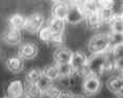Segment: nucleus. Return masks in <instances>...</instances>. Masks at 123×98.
<instances>
[{"label": "nucleus", "instance_id": "nucleus-1", "mask_svg": "<svg viewBox=\"0 0 123 98\" xmlns=\"http://www.w3.org/2000/svg\"><path fill=\"white\" fill-rule=\"evenodd\" d=\"M107 64H109V54L105 53H96L92 54L88 60V67L90 69L92 75L100 77L107 72Z\"/></svg>", "mask_w": 123, "mask_h": 98}, {"label": "nucleus", "instance_id": "nucleus-2", "mask_svg": "<svg viewBox=\"0 0 123 98\" xmlns=\"http://www.w3.org/2000/svg\"><path fill=\"white\" fill-rule=\"evenodd\" d=\"M110 47L109 33H97L92 37L88 42V49L92 54L105 53Z\"/></svg>", "mask_w": 123, "mask_h": 98}, {"label": "nucleus", "instance_id": "nucleus-3", "mask_svg": "<svg viewBox=\"0 0 123 98\" xmlns=\"http://www.w3.org/2000/svg\"><path fill=\"white\" fill-rule=\"evenodd\" d=\"M87 15H86L84 8H82L81 2H70L69 3V12L67 15L66 21L71 24H77L81 21L86 20Z\"/></svg>", "mask_w": 123, "mask_h": 98}, {"label": "nucleus", "instance_id": "nucleus-4", "mask_svg": "<svg viewBox=\"0 0 123 98\" xmlns=\"http://www.w3.org/2000/svg\"><path fill=\"white\" fill-rule=\"evenodd\" d=\"M101 88H102V81L100 80L99 77H96L94 75L85 78L82 82V91L86 96H93L98 94Z\"/></svg>", "mask_w": 123, "mask_h": 98}, {"label": "nucleus", "instance_id": "nucleus-5", "mask_svg": "<svg viewBox=\"0 0 123 98\" xmlns=\"http://www.w3.org/2000/svg\"><path fill=\"white\" fill-rule=\"evenodd\" d=\"M44 16L41 13H33L26 17L25 29L30 33H39L43 27Z\"/></svg>", "mask_w": 123, "mask_h": 98}, {"label": "nucleus", "instance_id": "nucleus-6", "mask_svg": "<svg viewBox=\"0 0 123 98\" xmlns=\"http://www.w3.org/2000/svg\"><path fill=\"white\" fill-rule=\"evenodd\" d=\"M39 48L35 43L26 42L23 43L18 48V55L23 60H32L38 55Z\"/></svg>", "mask_w": 123, "mask_h": 98}, {"label": "nucleus", "instance_id": "nucleus-7", "mask_svg": "<svg viewBox=\"0 0 123 98\" xmlns=\"http://www.w3.org/2000/svg\"><path fill=\"white\" fill-rule=\"evenodd\" d=\"M73 52L67 47H58L53 52V61L56 65L70 64L72 61Z\"/></svg>", "mask_w": 123, "mask_h": 98}, {"label": "nucleus", "instance_id": "nucleus-8", "mask_svg": "<svg viewBox=\"0 0 123 98\" xmlns=\"http://www.w3.org/2000/svg\"><path fill=\"white\" fill-rule=\"evenodd\" d=\"M24 89H25V86L20 79L12 80L6 89L7 96L11 98H21L24 95Z\"/></svg>", "mask_w": 123, "mask_h": 98}, {"label": "nucleus", "instance_id": "nucleus-9", "mask_svg": "<svg viewBox=\"0 0 123 98\" xmlns=\"http://www.w3.org/2000/svg\"><path fill=\"white\" fill-rule=\"evenodd\" d=\"M2 39L6 44L11 45V46H15V45H19L22 42V33L20 30L17 29H13V28H8L5 30L2 35Z\"/></svg>", "mask_w": 123, "mask_h": 98}, {"label": "nucleus", "instance_id": "nucleus-10", "mask_svg": "<svg viewBox=\"0 0 123 98\" xmlns=\"http://www.w3.org/2000/svg\"><path fill=\"white\" fill-rule=\"evenodd\" d=\"M69 12V3L63 1H55L51 7V15L52 17L57 18V19L65 20L67 18Z\"/></svg>", "mask_w": 123, "mask_h": 98}, {"label": "nucleus", "instance_id": "nucleus-11", "mask_svg": "<svg viewBox=\"0 0 123 98\" xmlns=\"http://www.w3.org/2000/svg\"><path fill=\"white\" fill-rule=\"evenodd\" d=\"M88 60H89V57L86 55V53L84 51L77 50L75 52H73L71 65L75 69V74H76V72H78L79 70H81L82 68H85L88 65Z\"/></svg>", "mask_w": 123, "mask_h": 98}, {"label": "nucleus", "instance_id": "nucleus-12", "mask_svg": "<svg viewBox=\"0 0 123 98\" xmlns=\"http://www.w3.org/2000/svg\"><path fill=\"white\" fill-rule=\"evenodd\" d=\"M5 67L8 71L13 73H20L24 69V60L19 55L10 56L5 62Z\"/></svg>", "mask_w": 123, "mask_h": 98}, {"label": "nucleus", "instance_id": "nucleus-13", "mask_svg": "<svg viewBox=\"0 0 123 98\" xmlns=\"http://www.w3.org/2000/svg\"><path fill=\"white\" fill-rule=\"evenodd\" d=\"M7 23H8L10 28L21 30L22 28H25L26 17H24L22 14H19V13L13 14L7 19Z\"/></svg>", "mask_w": 123, "mask_h": 98}, {"label": "nucleus", "instance_id": "nucleus-14", "mask_svg": "<svg viewBox=\"0 0 123 98\" xmlns=\"http://www.w3.org/2000/svg\"><path fill=\"white\" fill-rule=\"evenodd\" d=\"M65 20L62 19H57V18L51 17L50 19L48 20L47 26L48 28L53 32V35L60 36V35H64V30H65Z\"/></svg>", "mask_w": 123, "mask_h": 98}, {"label": "nucleus", "instance_id": "nucleus-15", "mask_svg": "<svg viewBox=\"0 0 123 98\" xmlns=\"http://www.w3.org/2000/svg\"><path fill=\"white\" fill-rule=\"evenodd\" d=\"M85 21H86V25H87V27L91 30L98 29L104 23L102 18L100 16V14H99V12H98V13H95V14L88 15Z\"/></svg>", "mask_w": 123, "mask_h": 98}, {"label": "nucleus", "instance_id": "nucleus-16", "mask_svg": "<svg viewBox=\"0 0 123 98\" xmlns=\"http://www.w3.org/2000/svg\"><path fill=\"white\" fill-rule=\"evenodd\" d=\"M24 95L28 98H43L44 97V93L40 89L38 84H29V82H26V85H25Z\"/></svg>", "mask_w": 123, "mask_h": 98}, {"label": "nucleus", "instance_id": "nucleus-17", "mask_svg": "<svg viewBox=\"0 0 123 98\" xmlns=\"http://www.w3.org/2000/svg\"><path fill=\"white\" fill-rule=\"evenodd\" d=\"M106 87L111 92L117 94L121 89H123V76L113 75L106 81Z\"/></svg>", "mask_w": 123, "mask_h": 98}, {"label": "nucleus", "instance_id": "nucleus-18", "mask_svg": "<svg viewBox=\"0 0 123 98\" xmlns=\"http://www.w3.org/2000/svg\"><path fill=\"white\" fill-rule=\"evenodd\" d=\"M42 77H43V70L37 68V67L30 69L25 75L26 82H29V84H38Z\"/></svg>", "mask_w": 123, "mask_h": 98}, {"label": "nucleus", "instance_id": "nucleus-19", "mask_svg": "<svg viewBox=\"0 0 123 98\" xmlns=\"http://www.w3.org/2000/svg\"><path fill=\"white\" fill-rule=\"evenodd\" d=\"M42 70H43V75L48 77L49 79H51V80L60 78V72H58V67L56 64L46 65Z\"/></svg>", "mask_w": 123, "mask_h": 98}, {"label": "nucleus", "instance_id": "nucleus-20", "mask_svg": "<svg viewBox=\"0 0 123 98\" xmlns=\"http://www.w3.org/2000/svg\"><path fill=\"white\" fill-rule=\"evenodd\" d=\"M58 72H60V78H70L75 75V69L70 64H63V65H57Z\"/></svg>", "mask_w": 123, "mask_h": 98}, {"label": "nucleus", "instance_id": "nucleus-21", "mask_svg": "<svg viewBox=\"0 0 123 98\" xmlns=\"http://www.w3.org/2000/svg\"><path fill=\"white\" fill-rule=\"evenodd\" d=\"M81 5L87 16L91 14L98 13L100 11V6H99L98 1H84V2H81Z\"/></svg>", "mask_w": 123, "mask_h": 98}, {"label": "nucleus", "instance_id": "nucleus-22", "mask_svg": "<svg viewBox=\"0 0 123 98\" xmlns=\"http://www.w3.org/2000/svg\"><path fill=\"white\" fill-rule=\"evenodd\" d=\"M111 32L114 33H123V18L114 17L109 23Z\"/></svg>", "mask_w": 123, "mask_h": 98}, {"label": "nucleus", "instance_id": "nucleus-23", "mask_svg": "<svg viewBox=\"0 0 123 98\" xmlns=\"http://www.w3.org/2000/svg\"><path fill=\"white\" fill-rule=\"evenodd\" d=\"M39 39L41 40L42 42H44V43H48V44H50V42L52 41V39H53V32L51 31L50 29L48 28V26L46 25L44 26L43 28L39 31Z\"/></svg>", "mask_w": 123, "mask_h": 98}, {"label": "nucleus", "instance_id": "nucleus-24", "mask_svg": "<svg viewBox=\"0 0 123 98\" xmlns=\"http://www.w3.org/2000/svg\"><path fill=\"white\" fill-rule=\"evenodd\" d=\"M109 40H110V45L111 47H115V46L123 44V33H109Z\"/></svg>", "mask_w": 123, "mask_h": 98}, {"label": "nucleus", "instance_id": "nucleus-25", "mask_svg": "<svg viewBox=\"0 0 123 98\" xmlns=\"http://www.w3.org/2000/svg\"><path fill=\"white\" fill-rule=\"evenodd\" d=\"M112 12L114 14V17L123 18V1H114Z\"/></svg>", "mask_w": 123, "mask_h": 98}, {"label": "nucleus", "instance_id": "nucleus-26", "mask_svg": "<svg viewBox=\"0 0 123 98\" xmlns=\"http://www.w3.org/2000/svg\"><path fill=\"white\" fill-rule=\"evenodd\" d=\"M111 53H112V55L116 62L123 61V44L113 47L112 50H111Z\"/></svg>", "mask_w": 123, "mask_h": 98}, {"label": "nucleus", "instance_id": "nucleus-27", "mask_svg": "<svg viewBox=\"0 0 123 98\" xmlns=\"http://www.w3.org/2000/svg\"><path fill=\"white\" fill-rule=\"evenodd\" d=\"M62 90L60 88H57L56 86H52L48 89L47 91L44 93V96L47 97V98H58L60 97V94H61Z\"/></svg>", "mask_w": 123, "mask_h": 98}, {"label": "nucleus", "instance_id": "nucleus-28", "mask_svg": "<svg viewBox=\"0 0 123 98\" xmlns=\"http://www.w3.org/2000/svg\"><path fill=\"white\" fill-rule=\"evenodd\" d=\"M99 14L102 18L104 23H110L111 20L114 18V14L112 12V8H101L99 11Z\"/></svg>", "mask_w": 123, "mask_h": 98}, {"label": "nucleus", "instance_id": "nucleus-29", "mask_svg": "<svg viewBox=\"0 0 123 98\" xmlns=\"http://www.w3.org/2000/svg\"><path fill=\"white\" fill-rule=\"evenodd\" d=\"M38 86L40 87V89L43 91V93H45V92L47 91L49 88L53 86V82H52L51 79H49L48 77H46V76L43 75V77L41 78V80L38 82Z\"/></svg>", "mask_w": 123, "mask_h": 98}, {"label": "nucleus", "instance_id": "nucleus-30", "mask_svg": "<svg viewBox=\"0 0 123 98\" xmlns=\"http://www.w3.org/2000/svg\"><path fill=\"white\" fill-rule=\"evenodd\" d=\"M98 3H99L100 10L101 8H112L114 1H112V0H105V1H98Z\"/></svg>", "mask_w": 123, "mask_h": 98}, {"label": "nucleus", "instance_id": "nucleus-31", "mask_svg": "<svg viewBox=\"0 0 123 98\" xmlns=\"http://www.w3.org/2000/svg\"><path fill=\"white\" fill-rule=\"evenodd\" d=\"M74 94L72 93L71 91L69 90H62L61 94H60V97L58 98H73Z\"/></svg>", "mask_w": 123, "mask_h": 98}, {"label": "nucleus", "instance_id": "nucleus-32", "mask_svg": "<svg viewBox=\"0 0 123 98\" xmlns=\"http://www.w3.org/2000/svg\"><path fill=\"white\" fill-rule=\"evenodd\" d=\"M116 95H117V97L118 98H123V89H121V90H120Z\"/></svg>", "mask_w": 123, "mask_h": 98}, {"label": "nucleus", "instance_id": "nucleus-33", "mask_svg": "<svg viewBox=\"0 0 123 98\" xmlns=\"http://www.w3.org/2000/svg\"><path fill=\"white\" fill-rule=\"evenodd\" d=\"M73 98H87L85 95H81V94H74Z\"/></svg>", "mask_w": 123, "mask_h": 98}, {"label": "nucleus", "instance_id": "nucleus-34", "mask_svg": "<svg viewBox=\"0 0 123 98\" xmlns=\"http://www.w3.org/2000/svg\"><path fill=\"white\" fill-rule=\"evenodd\" d=\"M21 98H28V97H27V96H25V95H23V96L21 97Z\"/></svg>", "mask_w": 123, "mask_h": 98}, {"label": "nucleus", "instance_id": "nucleus-35", "mask_svg": "<svg viewBox=\"0 0 123 98\" xmlns=\"http://www.w3.org/2000/svg\"><path fill=\"white\" fill-rule=\"evenodd\" d=\"M2 98H11V97H8V96H7V95H6V96H3V97H2Z\"/></svg>", "mask_w": 123, "mask_h": 98}]
</instances>
